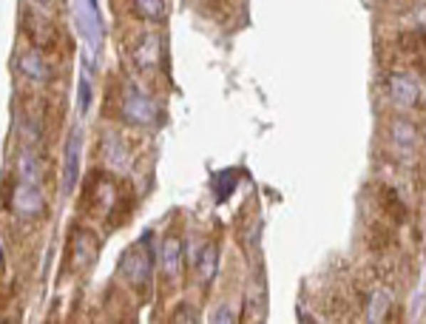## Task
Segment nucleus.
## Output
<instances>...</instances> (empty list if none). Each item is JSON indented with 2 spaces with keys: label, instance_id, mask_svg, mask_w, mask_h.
I'll return each mask as SVG.
<instances>
[{
  "label": "nucleus",
  "instance_id": "6e6552de",
  "mask_svg": "<svg viewBox=\"0 0 426 324\" xmlns=\"http://www.w3.org/2000/svg\"><path fill=\"white\" fill-rule=\"evenodd\" d=\"M160 54H162V46H160V37H154V34H145V37L137 43V48H134V60H137L140 68H154V66H160Z\"/></svg>",
  "mask_w": 426,
  "mask_h": 324
},
{
  "label": "nucleus",
  "instance_id": "0eeeda50",
  "mask_svg": "<svg viewBox=\"0 0 426 324\" xmlns=\"http://www.w3.org/2000/svg\"><path fill=\"white\" fill-rule=\"evenodd\" d=\"M17 66H20V71H23L28 80H34V83H48V80H51V66L46 63V57H43L37 48L23 51L20 60H17Z\"/></svg>",
  "mask_w": 426,
  "mask_h": 324
},
{
  "label": "nucleus",
  "instance_id": "ddd939ff",
  "mask_svg": "<svg viewBox=\"0 0 426 324\" xmlns=\"http://www.w3.org/2000/svg\"><path fill=\"white\" fill-rule=\"evenodd\" d=\"M17 177L23 182H40V162L34 154H23L17 160Z\"/></svg>",
  "mask_w": 426,
  "mask_h": 324
},
{
  "label": "nucleus",
  "instance_id": "f3484780",
  "mask_svg": "<svg viewBox=\"0 0 426 324\" xmlns=\"http://www.w3.org/2000/svg\"><path fill=\"white\" fill-rule=\"evenodd\" d=\"M88 105H91V77H88V71H85V74L80 77V114H85Z\"/></svg>",
  "mask_w": 426,
  "mask_h": 324
},
{
  "label": "nucleus",
  "instance_id": "f257e3e1",
  "mask_svg": "<svg viewBox=\"0 0 426 324\" xmlns=\"http://www.w3.org/2000/svg\"><path fill=\"white\" fill-rule=\"evenodd\" d=\"M71 9H74V26L83 37V60H85V71L91 74L94 71V63L100 57V48L105 43V23H103V14H100V3L97 0H71Z\"/></svg>",
  "mask_w": 426,
  "mask_h": 324
},
{
  "label": "nucleus",
  "instance_id": "4468645a",
  "mask_svg": "<svg viewBox=\"0 0 426 324\" xmlns=\"http://www.w3.org/2000/svg\"><path fill=\"white\" fill-rule=\"evenodd\" d=\"M216 262H219V251H216V245H208V248L202 251L199 262H197V271H199V279H202V282H208V279L216 276Z\"/></svg>",
  "mask_w": 426,
  "mask_h": 324
},
{
  "label": "nucleus",
  "instance_id": "a211bd4d",
  "mask_svg": "<svg viewBox=\"0 0 426 324\" xmlns=\"http://www.w3.org/2000/svg\"><path fill=\"white\" fill-rule=\"evenodd\" d=\"M233 319H236V316H233V310H230V308H222V310L213 316V322H233Z\"/></svg>",
  "mask_w": 426,
  "mask_h": 324
},
{
  "label": "nucleus",
  "instance_id": "6ab92c4d",
  "mask_svg": "<svg viewBox=\"0 0 426 324\" xmlns=\"http://www.w3.org/2000/svg\"><path fill=\"white\" fill-rule=\"evenodd\" d=\"M28 3H37V6H46V3H51V0H28Z\"/></svg>",
  "mask_w": 426,
  "mask_h": 324
},
{
  "label": "nucleus",
  "instance_id": "f8f14e48",
  "mask_svg": "<svg viewBox=\"0 0 426 324\" xmlns=\"http://www.w3.org/2000/svg\"><path fill=\"white\" fill-rule=\"evenodd\" d=\"M140 17L151 20V23H165V0H134Z\"/></svg>",
  "mask_w": 426,
  "mask_h": 324
},
{
  "label": "nucleus",
  "instance_id": "dca6fc26",
  "mask_svg": "<svg viewBox=\"0 0 426 324\" xmlns=\"http://www.w3.org/2000/svg\"><path fill=\"white\" fill-rule=\"evenodd\" d=\"M20 137H23L26 145H34L37 137H40V125H37L31 117H23V120H20Z\"/></svg>",
  "mask_w": 426,
  "mask_h": 324
},
{
  "label": "nucleus",
  "instance_id": "9d476101",
  "mask_svg": "<svg viewBox=\"0 0 426 324\" xmlns=\"http://www.w3.org/2000/svg\"><path fill=\"white\" fill-rule=\"evenodd\" d=\"M103 157H105V162L111 165V168H125L128 165V151H125V145L120 142V137H105V142H103Z\"/></svg>",
  "mask_w": 426,
  "mask_h": 324
},
{
  "label": "nucleus",
  "instance_id": "1a4fd4ad",
  "mask_svg": "<svg viewBox=\"0 0 426 324\" xmlns=\"http://www.w3.org/2000/svg\"><path fill=\"white\" fill-rule=\"evenodd\" d=\"M236 177H239V171H233V168L213 174L211 188H213V194H216V202H224V199L236 191V185H239V179H236Z\"/></svg>",
  "mask_w": 426,
  "mask_h": 324
},
{
  "label": "nucleus",
  "instance_id": "7ed1b4c3",
  "mask_svg": "<svg viewBox=\"0 0 426 324\" xmlns=\"http://www.w3.org/2000/svg\"><path fill=\"white\" fill-rule=\"evenodd\" d=\"M120 114H123V120H125L128 125H151V122H157L160 108H157V103H154L142 88L128 85V91H125V97H123Z\"/></svg>",
  "mask_w": 426,
  "mask_h": 324
},
{
  "label": "nucleus",
  "instance_id": "2eb2a0df",
  "mask_svg": "<svg viewBox=\"0 0 426 324\" xmlns=\"http://www.w3.org/2000/svg\"><path fill=\"white\" fill-rule=\"evenodd\" d=\"M393 140H395V142L415 145V140H418V128H415L412 122H407V120H398V122L393 125Z\"/></svg>",
  "mask_w": 426,
  "mask_h": 324
},
{
  "label": "nucleus",
  "instance_id": "20e7f679",
  "mask_svg": "<svg viewBox=\"0 0 426 324\" xmlns=\"http://www.w3.org/2000/svg\"><path fill=\"white\" fill-rule=\"evenodd\" d=\"M11 211L17 214V216H23V219H37L43 211H46V199H43V194H40V188H37V182H17L14 188H11Z\"/></svg>",
  "mask_w": 426,
  "mask_h": 324
},
{
  "label": "nucleus",
  "instance_id": "423d86ee",
  "mask_svg": "<svg viewBox=\"0 0 426 324\" xmlns=\"http://www.w3.org/2000/svg\"><path fill=\"white\" fill-rule=\"evenodd\" d=\"M390 97H393V103L412 108L421 103V83L412 74L395 71V74H390Z\"/></svg>",
  "mask_w": 426,
  "mask_h": 324
},
{
  "label": "nucleus",
  "instance_id": "9b49d317",
  "mask_svg": "<svg viewBox=\"0 0 426 324\" xmlns=\"http://www.w3.org/2000/svg\"><path fill=\"white\" fill-rule=\"evenodd\" d=\"M180 259H182V242L177 236H168L165 245H162V268H165L168 276L180 273Z\"/></svg>",
  "mask_w": 426,
  "mask_h": 324
},
{
  "label": "nucleus",
  "instance_id": "f03ea898",
  "mask_svg": "<svg viewBox=\"0 0 426 324\" xmlns=\"http://www.w3.org/2000/svg\"><path fill=\"white\" fill-rule=\"evenodd\" d=\"M120 273L125 276V282H128L134 291H140L142 296H148L151 279H154V251H151L148 239H145V242L140 239L137 245H131V248L123 254V259H120Z\"/></svg>",
  "mask_w": 426,
  "mask_h": 324
},
{
  "label": "nucleus",
  "instance_id": "39448f33",
  "mask_svg": "<svg viewBox=\"0 0 426 324\" xmlns=\"http://www.w3.org/2000/svg\"><path fill=\"white\" fill-rule=\"evenodd\" d=\"M63 194H74L80 179V157H83V131H71L63 154Z\"/></svg>",
  "mask_w": 426,
  "mask_h": 324
}]
</instances>
